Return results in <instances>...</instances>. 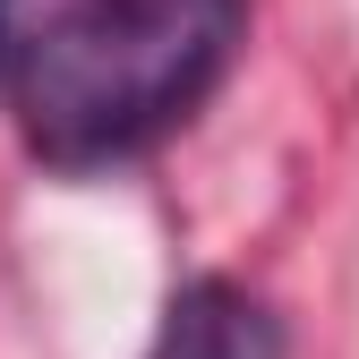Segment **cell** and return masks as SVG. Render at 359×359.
Listing matches in <instances>:
<instances>
[{
    "instance_id": "obj_1",
    "label": "cell",
    "mask_w": 359,
    "mask_h": 359,
    "mask_svg": "<svg viewBox=\"0 0 359 359\" xmlns=\"http://www.w3.org/2000/svg\"><path fill=\"white\" fill-rule=\"evenodd\" d=\"M248 0H69L9 43V111L43 171H111L189 128L240 60Z\"/></svg>"
},
{
    "instance_id": "obj_2",
    "label": "cell",
    "mask_w": 359,
    "mask_h": 359,
    "mask_svg": "<svg viewBox=\"0 0 359 359\" xmlns=\"http://www.w3.org/2000/svg\"><path fill=\"white\" fill-rule=\"evenodd\" d=\"M146 359H283V317L231 274H197L171 291Z\"/></svg>"
},
{
    "instance_id": "obj_3",
    "label": "cell",
    "mask_w": 359,
    "mask_h": 359,
    "mask_svg": "<svg viewBox=\"0 0 359 359\" xmlns=\"http://www.w3.org/2000/svg\"><path fill=\"white\" fill-rule=\"evenodd\" d=\"M0 69H9V34H0Z\"/></svg>"
},
{
    "instance_id": "obj_4",
    "label": "cell",
    "mask_w": 359,
    "mask_h": 359,
    "mask_svg": "<svg viewBox=\"0 0 359 359\" xmlns=\"http://www.w3.org/2000/svg\"><path fill=\"white\" fill-rule=\"evenodd\" d=\"M9 9H18V0H0V18H9Z\"/></svg>"
}]
</instances>
